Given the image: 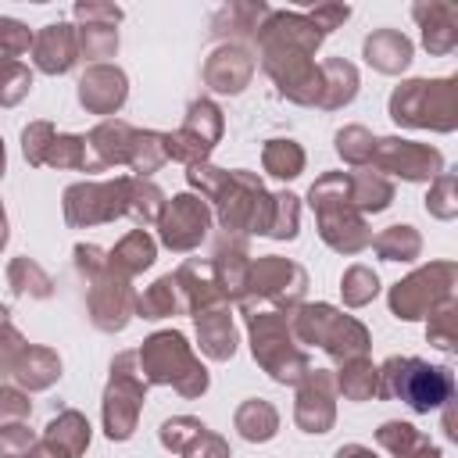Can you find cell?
<instances>
[{
  "mask_svg": "<svg viewBox=\"0 0 458 458\" xmlns=\"http://www.w3.org/2000/svg\"><path fill=\"white\" fill-rule=\"evenodd\" d=\"M322 43L326 36L308 21L304 11L272 7L254 36V57L283 100L297 107H318L322 72L315 54L322 50Z\"/></svg>",
  "mask_w": 458,
  "mask_h": 458,
  "instance_id": "cell-1",
  "label": "cell"
},
{
  "mask_svg": "<svg viewBox=\"0 0 458 458\" xmlns=\"http://www.w3.org/2000/svg\"><path fill=\"white\" fill-rule=\"evenodd\" d=\"M140 372L147 386H172L179 397L197 401L211 386L208 365L197 358L193 344L186 340L182 329H157L136 347Z\"/></svg>",
  "mask_w": 458,
  "mask_h": 458,
  "instance_id": "cell-2",
  "label": "cell"
},
{
  "mask_svg": "<svg viewBox=\"0 0 458 458\" xmlns=\"http://www.w3.org/2000/svg\"><path fill=\"white\" fill-rule=\"evenodd\" d=\"M308 204L315 211V229L322 236V243L336 254H361L372 243V225L369 218L351 204V190H347V172H322L311 186H308Z\"/></svg>",
  "mask_w": 458,
  "mask_h": 458,
  "instance_id": "cell-3",
  "label": "cell"
},
{
  "mask_svg": "<svg viewBox=\"0 0 458 458\" xmlns=\"http://www.w3.org/2000/svg\"><path fill=\"white\" fill-rule=\"evenodd\" d=\"M286 318L301 347H322L336 365L351 358H369L372 351L369 326L329 301H304Z\"/></svg>",
  "mask_w": 458,
  "mask_h": 458,
  "instance_id": "cell-4",
  "label": "cell"
},
{
  "mask_svg": "<svg viewBox=\"0 0 458 458\" xmlns=\"http://www.w3.org/2000/svg\"><path fill=\"white\" fill-rule=\"evenodd\" d=\"M376 401H401L415 415L440 411L454 401V372L451 365H429L415 354H390L379 365V397Z\"/></svg>",
  "mask_w": 458,
  "mask_h": 458,
  "instance_id": "cell-5",
  "label": "cell"
},
{
  "mask_svg": "<svg viewBox=\"0 0 458 458\" xmlns=\"http://www.w3.org/2000/svg\"><path fill=\"white\" fill-rule=\"evenodd\" d=\"M243 326H247V344L258 369L279 386H297L311 369V358L297 344L290 318L272 308H254V311H243Z\"/></svg>",
  "mask_w": 458,
  "mask_h": 458,
  "instance_id": "cell-6",
  "label": "cell"
},
{
  "mask_svg": "<svg viewBox=\"0 0 458 458\" xmlns=\"http://www.w3.org/2000/svg\"><path fill=\"white\" fill-rule=\"evenodd\" d=\"M386 114L401 129L454 132L458 129V79H404L386 100Z\"/></svg>",
  "mask_w": 458,
  "mask_h": 458,
  "instance_id": "cell-7",
  "label": "cell"
},
{
  "mask_svg": "<svg viewBox=\"0 0 458 458\" xmlns=\"http://www.w3.org/2000/svg\"><path fill=\"white\" fill-rule=\"evenodd\" d=\"M147 390L150 386L140 372L136 351H118L107 365V383H104V397H100V426L111 444H125L136 437Z\"/></svg>",
  "mask_w": 458,
  "mask_h": 458,
  "instance_id": "cell-8",
  "label": "cell"
},
{
  "mask_svg": "<svg viewBox=\"0 0 458 458\" xmlns=\"http://www.w3.org/2000/svg\"><path fill=\"white\" fill-rule=\"evenodd\" d=\"M211 215L222 229V236L250 240L268 233V215H272V193L265 190L261 175L250 168H229L225 186L218 200L211 204Z\"/></svg>",
  "mask_w": 458,
  "mask_h": 458,
  "instance_id": "cell-9",
  "label": "cell"
},
{
  "mask_svg": "<svg viewBox=\"0 0 458 458\" xmlns=\"http://www.w3.org/2000/svg\"><path fill=\"white\" fill-rule=\"evenodd\" d=\"M454 290H458V265L451 258H437L401 276L386 290V308L401 322H426L437 308L454 301Z\"/></svg>",
  "mask_w": 458,
  "mask_h": 458,
  "instance_id": "cell-10",
  "label": "cell"
},
{
  "mask_svg": "<svg viewBox=\"0 0 458 458\" xmlns=\"http://www.w3.org/2000/svg\"><path fill=\"white\" fill-rule=\"evenodd\" d=\"M308 293V268L293 258L283 254H258L250 261V283H247V301L240 311H254L258 301L272 304V311L290 315L297 304H304Z\"/></svg>",
  "mask_w": 458,
  "mask_h": 458,
  "instance_id": "cell-11",
  "label": "cell"
},
{
  "mask_svg": "<svg viewBox=\"0 0 458 458\" xmlns=\"http://www.w3.org/2000/svg\"><path fill=\"white\" fill-rule=\"evenodd\" d=\"M125 208H129V175L79 179L61 193V215L72 229L107 225L114 218H125Z\"/></svg>",
  "mask_w": 458,
  "mask_h": 458,
  "instance_id": "cell-12",
  "label": "cell"
},
{
  "mask_svg": "<svg viewBox=\"0 0 458 458\" xmlns=\"http://www.w3.org/2000/svg\"><path fill=\"white\" fill-rule=\"evenodd\" d=\"M369 168L379 175H394L401 182H433L440 172H447V161L437 147L404 140V136H376V150L369 157Z\"/></svg>",
  "mask_w": 458,
  "mask_h": 458,
  "instance_id": "cell-13",
  "label": "cell"
},
{
  "mask_svg": "<svg viewBox=\"0 0 458 458\" xmlns=\"http://www.w3.org/2000/svg\"><path fill=\"white\" fill-rule=\"evenodd\" d=\"M211 222H215V215H211L208 200H200L190 190L175 193V197L165 200V211H161V218L154 225L157 229V243L165 250H172V254H190L208 240Z\"/></svg>",
  "mask_w": 458,
  "mask_h": 458,
  "instance_id": "cell-14",
  "label": "cell"
},
{
  "mask_svg": "<svg viewBox=\"0 0 458 458\" xmlns=\"http://www.w3.org/2000/svg\"><path fill=\"white\" fill-rule=\"evenodd\" d=\"M136 286L132 279L111 272V265L86 279V318L93 329L114 336L136 318Z\"/></svg>",
  "mask_w": 458,
  "mask_h": 458,
  "instance_id": "cell-15",
  "label": "cell"
},
{
  "mask_svg": "<svg viewBox=\"0 0 458 458\" xmlns=\"http://www.w3.org/2000/svg\"><path fill=\"white\" fill-rule=\"evenodd\" d=\"M293 426L308 437H326L336 426V379L333 369H308L293 386Z\"/></svg>",
  "mask_w": 458,
  "mask_h": 458,
  "instance_id": "cell-16",
  "label": "cell"
},
{
  "mask_svg": "<svg viewBox=\"0 0 458 458\" xmlns=\"http://www.w3.org/2000/svg\"><path fill=\"white\" fill-rule=\"evenodd\" d=\"M258 72V57L250 47L243 43H215L211 54L204 57V68H200V79L211 93H222V97H240L250 79Z\"/></svg>",
  "mask_w": 458,
  "mask_h": 458,
  "instance_id": "cell-17",
  "label": "cell"
},
{
  "mask_svg": "<svg viewBox=\"0 0 458 458\" xmlns=\"http://www.w3.org/2000/svg\"><path fill=\"white\" fill-rule=\"evenodd\" d=\"M75 100L86 114L114 118L129 100V75L118 64H86V72L75 82Z\"/></svg>",
  "mask_w": 458,
  "mask_h": 458,
  "instance_id": "cell-18",
  "label": "cell"
},
{
  "mask_svg": "<svg viewBox=\"0 0 458 458\" xmlns=\"http://www.w3.org/2000/svg\"><path fill=\"white\" fill-rule=\"evenodd\" d=\"M136 125L125 118H104L86 132V172H111V168H129Z\"/></svg>",
  "mask_w": 458,
  "mask_h": 458,
  "instance_id": "cell-19",
  "label": "cell"
},
{
  "mask_svg": "<svg viewBox=\"0 0 458 458\" xmlns=\"http://www.w3.org/2000/svg\"><path fill=\"white\" fill-rule=\"evenodd\" d=\"M89 440H93L89 419L79 408H64V411H57L43 426L32 458H82L86 447H89Z\"/></svg>",
  "mask_w": 458,
  "mask_h": 458,
  "instance_id": "cell-20",
  "label": "cell"
},
{
  "mask_svg": "<svg viewBox=\"0 0 458 458\" xmlns=\"http://www.w3.org/2000/svg\"><path fill=\"white\" fill-rule=\"evenodd\" d=\"M250 250H247V240H236V236H222L208 258L211 265V276L222 290V297L229 304H243L247 301V283H250Z\"/></svg>",
  "mask_w": 458,
  "mask_h": 458,
  "instance_id": "cell-21",
  "label": "cell"
},
{
  "mask_svg": "<svg viewBox=\"0 0 458 458\" xmlns=\"http://www.w3.org/2000/svg\"><path fill=\"white\" fill-rule=\"evenodd\" d=\"M32 64L43 75H68L79 64V39L72 21H50L32 36Z\"/></svg>",
  "mask_w": 458,
  "mask_h": 458,
  "instance_id": "cell-22",
  "label": "cell"
},
{
  "mask_svg": "<svg viewBox=\"0 0 458 458\" xmlns=\"http://www.w3.org/2000/svg\"><path fill=\"white\" fill-rule=\"evenodd\" d=\"M411 18L422 32V47L433 57H447L458 50V7L444 0H419L411 4Z\"/></svg>",
  "mask_w": 458,
  "mask_h": 458,
  "instance_id": "cell-23",
  "label": "cell"
},
{
  "mask_svg": "<svg viewBox=\"0 0 458 458\" xmlns=\"http://www.w3.org/2000/svg\"><path fill=\"white\" fill-rule=\"evenodd\" d=\"M193 318L197 329V347L208 361H233L236 347H240V329L233 322V304H218V308H204Z\"/></svg>",
  "mask_w": 458,
  "mask_h": 458,
  "instance_id": "cell-24",
  "label": "cell"
},
{
  "mask_svg": "<svg viewBox=\"0 0 458 458\" xmlns=\"http://www.w3.org/2000/svg\"><path fill=\"white\" fill-rule=\"evenodd\" d=\"M361 57H365V64H369L372 72H379V75H401V72H408L411 61H415V43H411L401 29L383 25V29H372V32L361 39Z\"/></svg>",
  "mask_w": 458,
  "mask_h": 458,
  "instance_id": "cell-25",
  "label": "cell"
},
{
  "mask_svg": "<svg viewBox=\"0 0 458 458\" xmlns=\"http://www.w3.org/2000/svg\"><path fill=\"white\" fill-rule=\"evenodd\" d=\"M268 4L265 0H229L225 7H218L211 14V36L218 43H254L261 21L268 18Z\"/></svg>",
  "mask_w": 458,
  "mask_h": 458,
  "instance_id": "cell-26",
  "label": "cell"
},
{
  "mask_svg": "<svg viewBox=\"0 0 458 458\" xmlns=\"http://www.w3.org/2000/svg\"><path fill=\"white\" fill-rule=\"evenodd\" d=\"M61 376H64V361H61V354H57L54 347L29 344V347L21 351V358H18V365H14L11 383L21 386L25 394H43V390H50Z\"/></svg>",
  "mask_w": 458,
  "mask_h": 458,
  "instance_id": "cell-27",
  "label": "cell"
},
{
  "mask_svg": "<svg viewBox=\"0 0 458 458\" xmlns=\"http://www.w3.org/2000/svg\"><path fill=\"white\" fill-rule=\"evenodd\" d=\"M136 318H147V322H157V318H175V315H190L186 308V293L175 279V272H165L157 276L150 286L136 290Z\"/></svg>",
  "mask_w": 458,
  "mask_h": 458,
  "instance_id": "cell-28",
  "label": "cell"
},
{
  "mask_svg": "<svg viewBox=\"0 0 458 458\" xmlns=\"http://www.w3.org/2000/svg\"><path fill=\"white\" fill-rule=\"evenodd\" d=\"M157 261V240L150 236V229H129L111 250H107V265L111 272L136 279L140 272H147Z\"/></svg>",
  "mask_w": 458,
  "mask_h": 458,
  "instance_id": "cell-29",
  "label": "cell"
},
{
  "mask_svg": "<svg viewBox=\"0 0 458 458\" xmlns=\"http://www.w3.org/2000/svg\"><path fill=\"white\" fill-rule=\"evenodd\" d=\"M175 279H179V286H182V293H186V308H190V315H197V311H204V308L229 304V301L222 297L215 276H211L208 258H186V261L175 268Z\"/></svg>",
  "mask_w": 458,
  "mask_h": 458,
  "instance_id": "cell-30",
  "label": "cell"
},
{
  "mask_svg": "<svg viewBox=\"0 0 458 458\" xmlns=\"http://www.w3.org/2000/svg\"><path fill=\"white\" fill-rule=\"evenodd\" d=\"M318 72H322V97H318L322 111H340V107L354 104V97L361 89V75L347 57H326L318 64Z\"/></svg>",
  "mask_w": 458,
  "mask_h": 458,
  "instance_id": "cell-31",
  "label": "cell"
},
{
  "mask_svg": "<svg viewBox=\"0 0 458 458\" xmlns=\"http://www.w3.org/2000/svg\"><path fill=\"white\" fill-rule=\"evenodd\" d=\"M179 129L211 154L222 143V136H225V114H222V107L211 97H193L186 104V114H182V125Z\"/></svg>",
  "mask_w": 458,
  "mask_h": 458,
  "instance_id": "cell-32",
  "label": "cell"
},
{
  "mask_svg": "<svg viewBox=\"0 0 458 458\" xmlns=\"http://www.w3.org/2000/svg\"><path fill=\"white\" fill-rule=\"evenodd\" d=\"M233 429L247 444H268L279 433V408L272 401H265V397H247L233 411Z\"/></svg>",
  "mask_w": 458,
  "mask_h": 458,
  "instance_id": "cell-33",
  "label": "cell"
},
{
  "mask_svg": "<svg viewBox=\"0 0 458 458\" xmlns=\"http://www.w3.org/2000/svg\"><path fill=\"white\" fill-rule=\"evenodd\" d=\"M347 190H351V204L369 218V215H379L394 204L397 190L386 175L372 172V168H351L347 172Z\"/></svg>",
  "mask_w": 458,
  "mask_h": 458,
  "instance_id": "cell-34",
  "label": "cell"
},
{
  "mask_svg": "<svg viewBox=\"0 0 458 458\" xmlns=\"http://www.w3.org/2000/svg\"><path fill=\"white\" fill-rule=\"evenodd\" d=\"M333 379H336V397H344V401L365 404V401L379 397V365H372V358L340 361L333 369Z\"/></svg>",
  "mask_w": 458,
  "mask_h": 458,
  "instance_id": "cell-35",
  "label": "cell"
},
{
  "mask_svg": "<svg viewBox=\"0 0 458 458\" xmlns=\"http://www.w3.org/2000/svg\"><path fill=\"white\" fill-rule=\"evenodd\" d=\"M379 261H401V265H411L422 258V233L411 225V222H394L379 233H372V243Z\"/></svg>",
  "mask_w": 458,
  "mask_h": 458,
  "instance_id": "cell-36",
  "label": "cell"
},
{
  "mask_svg": "<svg viewBox=\"0 0 458 458\" xmlns=\"http://www.w3.org/2000/svg\"><path fill=\"white\" fill-rule=\"evenodd\" d=\"M7 290H11L14 297L47 301V297L54 293V279H50V272H47L36 258L18 254V258L7 261Z\"/></svg>",
  "mask_w": 458,
  "mask_h": 458,
  "instance_id": "cell-37",
  "label": "cell"
},
{
  "mask_svg": "<svg viewBox=\"0 0 458 458\" xmlns=\"http://www.w3.org/2000/svg\"><path fill=\"white\" fill-rule=\"evenodd\" d=\"M304 165H308V154H304V147L297 140H290V136L265 140V147H261V168L272 179L290 182V179H297L304 172Z\"/></svg>",
  "mask_w": 458,
  "mask_h": 458,
  "instance_id": "cell-38",
  "label": "cell"
},
{
  "mask_svg": "<svg viewBox=\"0 0 458 458\" xmlns=\"http://www.w3.org/2000/svg\"><path fill=\"white\" fill-rule=\"evenodd\" d=\"M165 190L154 182V179H140V175H129V208H125V218L136 222V229H147V225H157L161 211H165Z\"/></svg>",
  "mask_w": 458,
  "mask_h": 458,
  "instance_id": "cell-39",
  "label": "cell"
},
{
  "mask_svg": "<svg viewBox=\"0 0 458 458\" xmlns=\"http://www.w3.org/2000/svg\"><path fill=\"white\" fill-rule=\"evenodd\" d=\"M79 39V61L86 64H107V57L118 54V25H75Z\"/></svg>",
  "mask_w": 458,
  "mask_h": 458,
  "instance_id": "cell-40",
  "label": "cell"
},
{
  "mask_svg": "<svg viewBox=\"0 0 458 458\" xmlns=\"http://www.w3.org/2000/svg\"><path fill=\"white\" fill-rule=\"evenodd\" d=\"M333 150L340 154V161L347 168H369V157L376 150V136H372V129H365L358 122L354 125H340L333 132Z\"/></svg>",
  "mask_w": 458,
  "mask_h": 458,
  "instance_id": "cell-41",
  "label": "cell"
},
{
  "mask_svg": "<svg viewBox=\"0 0 458 458\" xmlns=\"http://www.w3.org/2000/svg\"><path fill=\"white\" fill-rule=\"evenodd\" d=\"M340 297H344V308H365V304H372L379 297V276H376V268H369L361 261L347 265L344 276H340Z\"/></svg>",
  "mask_w": 458,
  "mask_h": 458,
  "instance_id": "cell-42",
  "label": "cell"
},
{
  "mask_svg": "<svg viewBox=\"0 0 458 458\" xmlns=\"http://www.w3.org/2000/svg\"><path fill=\"white\" fill-rule=\"evenodd\" d=\"M165 161H168V157H165L161 132H157V129H136L132 154H129V172L140 175V179H150Z\"/></svg>",
  "mask_w": 458,
  "mask_h": 458,
  "instance_id": "cell-43",
  "label": "cell"
},
{
  "mask_svg": "<svg viewBox=\"0 0 458 458\" xmlns=\"http://www.w3.org/2000/svg\"><path fill=\"white\" fill-rule=\"evenodd\" d=\"M301 233V197L290 190L272 193V215H268V240H297Z\"/></svg>",
  "mask_w": 458,
  "mask_h": 458,
  "instance_id": "cell-44",
  "label": "cell"
},
{
  "mask_svg": "<svg viewBox=\"0 0 458 458\" xmlns=\"http://www.w3.org/2000/svg\"><path fill=\"white\" fill-rule=\"evenodd\" d=\"M426 215L437 222H454L458 218V175L440 172L429 190H426Z\"/></svg>",
  "mask_w": 458,
  "mask_h": 458,
  "instance_id": "cell-45",
  "label": "cell"
},
{
  "mask_svg": "<svg viewBox=\"0 0 458 458\" xmlns=\"http://www.w3.org/2000/svg\"><path fill=\"white\" fill-rule=\"evenodd\" d=\"M43 165L47 168H57V172H86V136H79V132H57Z\"/></svg>",
  "mask_w": 458,
  "mask_h": 458,
  "instance_id": "cell-46",
  "label": "cell"
},
{
  "mask_svg": "<svg viewBox=\"0 0 458 458\" xmlns=\"http://www.w3.org/2000/svg\"><path fill=\"white\" fill-rule=\"evenodd\" d=\"M426 340H429L437 351H454V347H458V297L447 301L444 308H437V311L426 318Z\"/></svg>",
  "mask_w": 458,
  "mask_h": 458,
  "instance_id": "cell-47",
  "label": "cell"
},
{
  "mask_svg": "<svg viewBox=\"0 0 458 458\" xmlns=\"http://www.w3.org/2000/svg\"><path fill=\"white\" fill-rule=\"evenodd\" d=\"M422 437H426V433H422L419 426L401 422V419H386V422L376 429V444H379L390 458H404V454H408Z\"/></svg>",
  "mask_w": 458,
  "mask_h": 458,
  "instance_id": "cell-48",
  "label": "cell"
},
{
  "mask_svg": "<svg viewBox=\"0 0 458 458\" xmlns=\"http://www.w3.org/2000/svg\"><path fill=\"white\" fill-rule=\"evenodd\" d=\"M32 68L25 61L0 64V107H18L32 93Z\"/></svg>",
  "mask_w": 458,
  "mask_h": 458,
  "instance_id": "cell-49",
  "label": "cell"
},
{
  "mask_svg": "<svg viewBox=\"0 0 458 458\" xmlns=\"http://www.w3.org/2000/svg\"><path fill=\"white\" fill-rule=\"evenodd\" d=\"M200 429H208V426H204L197 415H172V419H165V422L157 426V440H161V447H165L168 454H182L186 444H190Z\"/></svg>",
  "mask_w": 458,
  "mask_h": 458,
  "instance_id": "cell-50",
  "label": "cell"
},
{
  "mask_svg": "<svg viewBox=\"0 0 458 458\" xmlns=\"http://www.w3.org/2000/svg\"><path fill=\"white\" fill-rule=\"evenodd\" d=\"M54 136H57L54 122H47V118L29 122V125L21 129V157H25L32 168H43V161H47V150H50Z\"/></svg>",
  "mask_w": 458,
  "mask_h": 458,
  "instance_id": "cell-51",
  "label": "cell"
},
{
  "mask_svg": "<svg viewBox=\"0 0 458 458\" xmlns=\"http://www.w3.org/2000/svg\"><path fill=\"white\" fill-rule=\"evenodd\" d=\"M225 175H229V168H218V165H211V161H200V165H190V168H186V186H190V193H197L200 200L215 204L218 193H222V186H225Z\"/></svg>",
  "mask_w": 458,
  "mask_h": 458,
  "instance_id": "cell-52",
  "label": "cell"
},
{
  "mask_svg": "<svg viewBox=\"0 0 458 458\" xmlns=\"http://www.w3.org/2000/svg\"><path fill=\"white\" fill-rule=\"evenodd\" d=\"M32 29L25 25V21H18V18H4L0 14V64H7V61H21V54H29L32 50Z\"/></svg>",
  "mask_w": 458,
  "mask_h": 458,
  "instance_id": "cell-53",
  "label": "cell"
},
{
  "mask_svg": "<svg viewBox=\"0 0 458 458\" xmlns=\"http://www.w3.org/2000/svg\"><path fill=\"white\" fill-rule=\"evenodd\" d=\"M39 444V433L29 422L0 426V458H32Z\"/></svg>",
  "mask_w": 458,
  "mask_h": 458,
  "instance_id": "cell-54",
  "label": "cell"
},
{
  "mask_svg": "<svg viewBox=\"0 0 458 458\" xmlns=\"http://www.w3.org/2000/svg\"><path fill=\"white\" fill-rule=\"evenodd\" d=\"M72 18L75 25H122L125 11L111 0H79L72 7Z\"/></svg>",
  "mask_w": 458,
  "mask_h": 458,
  "instance_id": "cell-55",
  "label": "cell"
},
{
  "mask_svg": "<svg viewBox=\"0 0 458 458\" xmlns=\"http://www.w3.org/2000/svg\"><path fill=\"white\" fill-rule=\"evenodd\" d=\"M32 415V401L21 386L14 383H0V426H11V422H29Z\"/></svg>",
  "mask_w": 458,
  "mask_h": 458,
  "instance_id": "cell-56",
  "label": "cell"
},
{
  "mask_svg": "<svg viewBox=\"0 0 458 458\" xmlns=\"http://www.w3.org/2000/svg\"><path fill=\"white\" fill-rule=\"evenodd\" d=\"M25 347H29V340L21 336V329H14L11 322L0 326V383H7L14 376V365H18Z\"/></svg>",
  "mask_w": 458,
  "mask_h": 458,
  "instance_id": "cell-57",
  "label": "cell"
},
{
  "mask_svg": "<svg viewBox=\"0 0 458 458\" xmlns=\"http://www.w3.org/2000/svg\"><path fill=\"white\" fill-rule=\"evenodd\" d=\"M179 458H233V447H229V440H225L222 433L200 429V433L186 444V451H182Z\"/></svg>",
  "mask_w": 458,
  "mask_h": 458,
  "instance_id": "cell-58",
  "label": "cell"
},
{
  "mask_svg": "<svg viewBox=\"0 0 458 458\" xmlns=\"http://www.w3.org/2000/svg\"><path fill=\"white\" fill-rule=\"evenodd\" d=\"M308 14V21L322 32V36H329V32H336L347 18H351V7L347 4H315L311 11H304Z\"/></svg>",
  "mask_w": 458,
  "mask_h": 458,
  "instance_id": "cell-59",
  "label": "cell"
},
{
  "mask_svg": "<svg viewBox=\"0 0 458 458\" xmlns=\"http://www.w3.org/2000/svg\"><path fill=\"white\" fill-rule=\"evenodd\" d=\"M333 458H379V454L372 447H365V444H340L333 451Z\"/></svg>",
  "mask_w": 458,
  "mask_h": 458,
  "instance_id": "cell-60",
  "label": "cell"
},
{
  "mask_svg": "<svg viewBox=\"0 0 458 458\" xmlns=\"http://www.w3.org/2000/svg\"><path fill=\"white\" fill-rule=\"evenodd\" d=\"M404 458H444V451H440V447H437L429 437H422V440H419V444H415V447H411Z\"/></svg>",
  "mask_w": 458,
  "mask_h": 458,
  "instance_id": "cell-61",
  "label": "cell"
},
{
  "mask_svg": "<svg viewBox=\"0 0 458 458\" xmlns=\"http://www.w3.org/2000/svg\"><path fill=\"white\" fill-rule=\"evenodd\" d=\"M7 240H11V225H7V208H4V200H0V250L7 247Z\"/></svg>",
  "mask_w": 458,
  "mask_h": 458,
  "instance_id": "cell-62",
  "label": "cell"
},
{
  "mask_svg": "<svg viewBox=\"0 0 458 458\" xmlns=\"http://www.w3.org/2000/svg\"><path fill=\"white\" fill-rule=\"evenodd\" d=\"M4 172H7V147H4V140H0V179H4Z\"/></svg>",
  "mask_w": 458,
  "mask_h": 458,
  "instance_id": "cell-63",
  "label": "cell"
},
{
  "mask_svg": "<svg viewBox=\"0 0 458 458\" xmlns=\"http://www.w3.org/2000/svg\"><path fill=\"white\" fill-rule=\"evenodd\" d=\"M7 322H11V308L0 301V326H7Z\"/></svg>",
  "mask_w": 458,
  "mask_h": 458,
  "instance_id": "cell-64",
  "label": "cell"
}]
</instances>
